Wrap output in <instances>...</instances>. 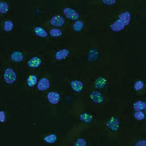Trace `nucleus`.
I'll use <instances>...</instances> for the list:
<instances>
[{"mask_svg":"<svg viewBox=\"0 0 146 146\" xmlns=\"http://www.w3.org/2000/svg\"><path fill=\"white\" fill-rule=\"evenodd\" d=\"M63 13L65 16L72 20H77L79 18L80 16L78 13L71 8L66 7L63 9Z\"/></svg>","mask_w":146,"mask_h":146,"instance_id":"f03ea898","label":"nucleus"},{"mask_svg":"<svg viewBox=\"0 0 146 146\" xmlns=\"http://www.w3.org/2000/svg\"><path fill=\"white\" fill-rule=\"evenodd\" d=\"M37 82V78L35 75H32L28 76L27 82L28 86L32 88L36 85Z\"/></svg>","mask_w":146,"mask_h":146,"instance_id":"ddd939ff","label":"nucleus"},{"mask_svg":"<svg viewBox=\"0 0 146 146\" xmlns=\"http://www.w3.org/2000/svg\"><path fill=\"white\" fill-rule=\"evenodd\" d=\"M125 25L120 20H117L112 25L111 28L114 31H119L122 30L125 28Z\"/></svg>","mask_w":146,"mask_h":146,"instance_id":"9d476101","label":"nucleus"},{"mask_svg":"<svg viewBox=\"0 0 146 146\" xmlns=\"http://www.w3.org/2000/svg\"><path fill=\"white\" fill-rule=\"evenodd\" d=\"M14 26V23L11 21H7L3 24V29L5 31L10 32L13 29Z\"/></svg>","mask_w":146,"mask_h":146,"instance_id":"f3484780","label":"nucleus"},{"mask_svg":"<svg viewBox=\"0 0 146 146\" xmlns=\"http://www.w3.org/2000/svg\"><path fill=\"white\" fill-rule=\"evenodd\" d=\"M9 6L7 2H0V13L1 14H6L9 11Z\"/></svg>","mask_w":146,"mask_h":146,"instance_id":"dca6fc26","label":"nucleus"},{"mask_svg":"<svg viewBox=\"0 0 146 146\" xmlns=\"http://www.w3.org/2000/svg\"><path fill=\"white\" fill-rule=\"evenodd\" d=\"M134 116H135V118L139 121L144 119L145 117V115L144 113L141 111H136L135 113Z\"/></svg>","mask_w":146,"mask_h":146,"instance_id":"aec40b11","label":"nucleus"},{"mask_svg":"<svg viewBox=\"0 0 146 146\" xmlns=\"http://www.w3.org/2000/svg\"><path fill=\"white\" fill-rule=\"evenodd\" d=\"M44 140L46 143H54L57 140V137L55 134H51L46 136L44 137Z\"/></svg>","mask_w":146,"mask_h":146,"instance_id":"a211bd4d","label":"nucleus"},{"mask_svg":"<svg viewBox=\"0 0 146 146\" xmlns=\"http://www.w3.org/2000/svg\"><path fill=\"white\" fill-rule=\"evenodd\" d=\"M34 32L36 36L42 38L46 37L48 34L46 31L43 28L36 27L34 29Z\"/></svg>","mask_w":146,"mask_h":146,"instance_id":"9b49d317","label":"nucleus"},{"mask_svg":"<svg viewBox=\"0 0 146 146\" xmlns=\"http://www.w3.org/2000/svg\"><path fill=\"white\" fill-rule=\"evenodd\" d=\"M65 20L62 16L58 15H55L50 19V23L54 27H61L64 25Z\"/></svg>","mask_w":146,"mask_h":146,"instance_id":"7ed1b4c3","label":"nucleus"},{"mask_svg":"<svg viewBox=\"0 0 146 146\" xmlns=\"http://www.w3.org/2000/svg\"><path fill=\"white\" fill-rule=\"evenodd\" d=\"M135 146H146V141L141 140L137 141L135 143Z\"/></svg>","mask_w":146,"mask_h":146,"instance_id":"b1692460","label":"nucleus"},{"mask_svg":"<svg viewBox=\"0 0 146 146\" xmlns=\"http://www.w3.org/2000/svg\"><path fill=\"white\" fill-rule=\"evenodd\" d=\"M83 27V22L80 21L75 22L73 25V28L76 31H79L82 29Z\"/></svg>","mask_w":146,"mask_h":146,"instance_id":"6ab92c4d","label":"nucleus"},{"mask_svg":"<svg viewBox=\"0 0 146 146\" xmlns=\"http://www.w3.org/2000/svg\"><path fill=\"white\" fill-rule=\"evenodd\" d=\"M80 119L81 121H83L84 122H90L91 120V117L88 114L84 113L80 116Z\"/></svg>","mask_w":146,"mask_h":146,"instance_id":"4be33fe9","label":"nucleus"},{"mask_svg":"<svg viewBox=\"0 0 146 146\" xmlns=\"http://www.w3.org/2000/svg\"><path fill=\"white\" fill-rule=\"evenodd\" d=\"M50 85L49 80L46 78H43L41 79L38 83L37 89L40 91H45L49 89Z\"/></svg>","mask_w":146,"mask_h":146,"instance_id":"39448f33","label":"nucleus"},{"mask_svg":"<svg viewBox=\"0 0 146 146\" xmlns=\"http://www.w3.org/2000/svg\"><path fill=\"white\" fill-rule=\"evenodd\" d=\"M145 109V113H146V109Z\"/></svg>","mask_w":146,"mask_h":146,"instance_id":"a878e982","label":"nucleus"},{"mask_svg":"<svg viewBox=\"0 0 146 146\" xmlns=\"http://www.w3.org/2000/svg\"><path fill=\"white\" fill-rule=\"evenodd\" d=\"M3 78L5 82L7 84H13L17 79V75L16 71L10 67L7 68L4 70Z\"/></svg>","mask_w":146,"mask_h":146,"instance_id":"f257e3e1","label":"nucleus"},{"mask_svg":"<svg viewBox=\"0 0 146 146\" xmlns=\"http://www.w3.org/2000/svg\"><path fill=\"white\" fill-rule=\"evenodd\" d=\"M42 60L41 58L37 56H34L28 60L27 64L29 68L32 69L37 68L41 65Z\"/></svg>","mask_w":146,"mask_h":146,"instance_id":"423d86ee","label":"nucleus"},{"mask_svg":"<svg viewBox=\"0 0 146 146\" xmlns=\"http://www.w3.org/2000/svg\"><path fill=\"white\" fill-rule=\"evenodd\" d=\"M130 14L128 12H126L121 14L119 16V20L122 21L125 25L129 24L130 21Z\"/></svg>","mask_w":146,"mask_h":146,"instance_id":"f8f14e48","label":"nucleus"},{"mask_svg":"<svg viewBox=\"0 0 146 146\" xmlns=\"http://www.w3.org/2000/svg\"><path fill=\"white\" fill-rule=\"evenodd\" d=\"M144 84L143 82L141 81H137L135 85V89L137 91H139L143 89Z\"/></svg>","mask_w":146,"mask_h":146,"instance_id":"5701e85b","label":"nucleus"},{"mask_svg":"<svg viewBox=\"0 0 146 146\" xmlns=\"http://www.w3.org/2000/svg\"><path fill=\"white\" fill-rule=\"evenodd\" d=\"M69 52L68 49H63L56 52L55 54V58L57 61H62L68 56Z\"/></svg>","mask_w":146,"mask_h":146,"instance_id":"0eeeda50","label":"nucleus"},{"mask_svg":"<svg viewBox=\"0 0 146 146\" xmlns=\"http://www.w3.org/2000/svg\"><path fill=\"white\" fill-rule=\"evenodd\" d=\"M1 112L2 113V121H1V122H4L5 120V113L3 111H1Z\"/></svg>","mask_w":146,"mask_h":146,"instance_id":"393cba45","label":"nucleus"},{"mask_svg":"<svg viewBox=\"0 0 146 146\" xmlns=\"http://www.w3.org/2000/svg\"><path fill=\"white\" fill-rule=\"evenodd\" d=\"M134 109L137 111H141L146 108V104L141 101L136 102L134 105Z\"/></svg>","mask_w":146,"mask_h":146,"instance_id":"4468645a","label":"nucleus"},{"mask_svg":"<svg viewBox=\"0 0 146 146\" xmlns=\"http://www.w3.org/2000/svg\"><path fill=\"white\" fill-rule=\"evenodd\" d=\"M86 142L83 138H80L74 143V146H86Z\"/></svg>","mask_w":146,"mask_h":146,"instance_id":"412c9836","label":"nucleus"},{"mask_svg":"<svg viewBox=\"0 0 146 146\" xmlns=\"http://www.w3.org/2000/svg\"><path fill=\"white\" fill-rule=\"evenodd\" d=\"M50 36L53 37H59L63 35V32L58 28H52L49 31Z\"/></svg>","mask_w":146,"mask_h":146,"instance_id":"2eb2a0df","label":"nucleus"},{"mask_svg":"<svg viewBox=\"0 0 146 146\" xmlns=\"http://www.w3.org/2000/svg\"><path fill=\"white\" fill-rule=\"evenodd\" d=\"M10 58L11 60L15 63H20L22 62L24 59V55L21 52L15 51L12 53Z\"/></svg>","mask_w":146,"mask_h":146,"instance_id":"6e6552de","label":"nucleus"},{"mask_svg":"<svg viewBox=\"0 0 146 146\" xmlns=\"http://www.w3.org/2000/svg\"><path fill=\"white\" fill-rule=\"evenodd\" d=\"M70 86L73 90L76 92H80L83 90V84L81 81H72L70 83Z\"/></svg>","mask_w":146,"mask_h":146,"instance_id":"1a4fd4ad","label":"nucleus"},{"mask_svg":"<svg viewBox=\"0 0 146 146\" xmlns=\"http://www.w3.org/2000/svg\"><path fill=\"white\" fill-rule=\"evenodd\" d=\"M47 98L51 104L56 105L59 102L60 96L57 92H50L48 93Z\"/></svg>","mask_w":146,"mask_h":146,"instance_id":"20e7f679","label":"nucleus"}]
</instances>
